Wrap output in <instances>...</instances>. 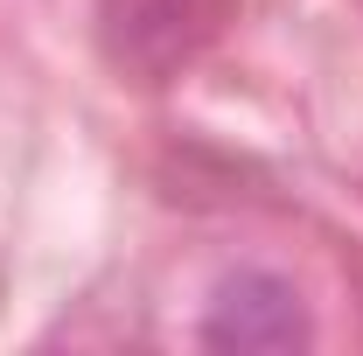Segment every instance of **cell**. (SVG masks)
Wrapping results in <instances>:
<instances>
[{"instance_id":"6da1fadb","label":"cell","mask_w":363,"mask_h":356,"mask_svg":"<svg viewBox=\"0 0 363 356\" xmlns=\"http://www.w3.org/2000/svg\"><path fill=\"white\" fill-rule=\"evenodd\" d=\"M230 14L238 0H98L91 28H98V56L112 63V77L175 84L196 56H210Z\"/></svg>"},{"instance_id":"7a4b0ae2","label":"cell","mask_w":363,"mask_h":356,"mask_svg":"<svg viewBox=\"0 0 363 356\" xmlns=\"http://www.w3.org/2000/svg\"><path fill=\"white\" fill-rule=\"evenodd\" d=\"M315 343V314L301 301L294 279L259 266H238L210 287V308H203V350L224 356H294Z\"/></svg>"}]
</instances>
